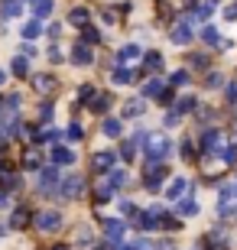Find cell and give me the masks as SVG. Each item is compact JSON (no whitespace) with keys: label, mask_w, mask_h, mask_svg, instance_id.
<instances>
[{"label":"cell","mask_w":237,"mask_h":250,"mask_svg":"<svg viewBox=\"0 0 237 250\" xmlns=\"http://www.w3.org/2000/svg\"><path fill=\"white\" fill-rule=\"evenodd\" d=\"M143 153H146V159L150 163H159V159H166L169 153H172V140L169 137H146V143H143Z\"/></svg>","instance_id":"6da1fadb"},{"label":"cell","mask_w":237,"mask_h":250,"mask_svg":"<svg viewBox=\"0 0 237 250\" xmlns=\"http://www.w3.org/2000/svg\"><path fill=\"white\" fill-rule=\"evenodd\" d=\"M85 188V179L82 176H68V179H59L55 186V198H78Z\"/></svg>","instance_id":"7a4b0ae2"},{"label":"cell","mask_w":237,"mask_h":250,"mask_svg":"<svg viewBox=\"0 0 237 250\" xmlns=\"http://www.w3.org/2000/svg\"><path fill=\"white\" fill-rule=\"evenodd\" d=\"M163 214L166 211L156 205V208H150V211H137V214H133V221H137V228H143V231H153V228H159Z\"/></svg>","instance_id":"3957f363"},{"label":"cell","mask_w":237,"mask_h":250,"mask_svg":"<svg viewBox=\"0 0 237 250\" xmlns=\"http://www.w3.org/2000/svg\"><path fill=\"white\" fill-rule=\"evenodd\" d=\"M201 153H205V156L224 153V133H221V130H208V133L201 137Z\"/></svg>","instance_id":"277c9868"},{"label":"cell","mask_w":237,"mask_h":250,"mask_svg":"<svg viewBox=\"0 0 237 250\" xmlns=\"http://www.w3.org/2000/svg\"><path fill=\"white\" fill-rule=\"evenodd\" d=\"M36 228H39V231H46V234L59 231V228H62V214H59V211H39L36 214Z\"/></svg>","instance_id":"5b68a950"},{"label":"cell","mask_w":237,"mask_h":250,"mask_svg":"<svg viewBox=\"0 0 237 250\" xmlns=\"http://www.w3.org/2000/svg\"><path fill=\"white\" fill-rule=\"evenodd\" d=\"M114 163H117V153H114V149H101V153L91 156V166L98 169V172H110Z\"/></svg>","instance_id":"8992f818"},{"label":"cell","mask_w":237,"mask_h":250,"mask_svg":"<svg viewBox=\"0 0 237 250\" xmlns=\"http://www.w3.org/2000/svg\"><path fill=\"white\" fill-rule=\"evenodd\" d=\"M163 179H166V166H163V163H153V166L146 169V176H143V186L146 188H159Z\"/></svg>","instance_id":"52a82bcc"},{"label":"cell","mask_w":237,"mask_h":250,"mask_svg":"<svg viewBox=\"0 0 237 250\" xmlns=\"http://www.w3.org/2000/svg\"><path fill=\"white\" fill-rule=\"evenodd\" d=\"M59 169H43L39 172V192H55V186H59Z\"/></svg>","instance_id":"ba28073f"},{"label":"cell","mask_w":237,"mask_h":250,"mask_svg":"<svg viewBox=\"0 0 237 250\" xmlns=\"http://www.w3.org/2000/svg\"><path fill=\"white\" fill-rule=\"evenodd\" d=\"M124 231H127V228H124V221H120V218H110V221H104V237H108V241L117 244L120 237H124Z\"/></svg>","instance_id":"9c48e42d"},{"label":"cell","mask_w":237,"mask_h":250,"mask_svg":"<svg viewBox=\"0 0 237 250\" xmlns=\"http://www.w3.org/2000/svg\"><path fill=\"white\" fill-rule=\"evenodd\" d=\"M52 163H55V166H72L75 153L68 146H52Z\"/></svg>","instance_id":"30bf717a"},{"label":"cell","mask_w":237,"mask_h":250,"mask_svg":"<svg viewBox=\"0 0 237 250\" xmlns=\"http://www.w3.org/2000/svg\"><path fill=\"white\" fill-rule=\"evenodd\" d=\"M110 198H114V186H110L108 179H101L98 186H94V202L104 205V202H110Z\"/></svg>","instance_id":"8fae6325"},{"label":"cell","mask_w":237,"mask_h":250,"mask_svg":"<svg viewBox=\"0 0 237 250\" xmlns=\"http://www.w3.org/2000/svg\"><path fill=\"white\" fill-rule=\"evenodd\" d=\"M23 13V0H3L0 3V17L3 20H13V17H20Z\"/></svg>","instance_id":"7c38bea8"},{"label":"cell","mask_w":237,"mask_h":250,"mask_svg":"<svg viewBox=\"0 0 237 250\" xmlns=\"http://www.w3.org/2000/svg\"><path fill=\"white\" fill-rule=\"evenodd\" d=\"M72 62H75V65H91V62H94L91 46H82V42H78V46L72 49Z\"/></svg>","instance_id":"4fadbf2b"},{"label":"cell","mask_w":237,"mask_h":250,"mask_svg":"<svg viewBox=\"0 0 237 250\" xmlns=\"http://www.w3.org/2000/svg\"><path fill=\"white\" fill-rule=\"evenodd\" d=\"M172 42H175V46H189V42H192V26H189V23H179V26L172 29Z\"/></svg>","instance_id":"5bb4252c"},{"label":"cell","mask_w":237,"mask_h":250,"mask_svg":"<svg viewBox=\"0 0 237 250\" xmlns=\"http://www.w3.org/2000/svg\"><path fill=\"white\" fill-rule=\"evenodd\" d=\"M201 39H205V46H221L228 49V42H224V36H221L215 26H205V33H201Z\"/></svg>","instance_id":"9a60e30c"},{"label":"cell","mask_w":237,"mask_h":250,"mask_svg":"<svg viewBox=\"0 0 237 250\" xmlns=\"http://www.w3.org/2000/svg\"><path fill=\"white\" fill-rule=\"evenodd\" d=\"M185 188H189V179H172V186L166 188V198H172V202H179Z\"/></svg>","instance_id":"2e32d148"},{"label":"cell","mask_w":237,"mask_h":250,"mask_svg":"<svg viewBox=\"0 0 237 250\" xmlns=\"http://www.w3.org/2000/svg\"><path fill=\"white\" fill-rule=\"evenodd\" d=\"M0 186H3V188H17L20 186V176L10 166H0Z\"/></svg>","instance_id":"e0dca14e"},{"label":"cell","mask_w":237,"mask_h":250,"mask_svg":"<svg viewBox=\"0 0 237 250\" xmlns=\"http://www.w3.org/2000/svg\"><path fill=\"white\" fill-rule=\"evenodd\" d=\"M143 111H146V104L140 101V98H133V101L124 104V117H130V121H133V117H140Z\"/></svg>","instance_id":"ac0fdd59"},{"label":"cell","mask_w":237,"mask_h":250,"mask_svg":"<svg viewBox=\"0 0 237 250\" xmlns=\"http://www.w3.org/2000/svg\"><path fill=\"white\" fill-rule=\"evenodd\" d=\"M179 214H182V218H195V214H198V202H192V198H179Z\"/></svg>","instance_id":"d6986e66"},{"label":"cell","mask_w":237,"mask_h":250,"mask_svg":"<svg viewBox=\"0 0 237 250\" xmlns=\"http://www.w3.org/2000/svg\"><path fill=\"white\" fill-rule=\"evenodd\" d=\"M101 42V33L94 26H82V46H98Z\"/></svg>","instance_id":"ffe728a7"},{"label":"cell","mask_w":237,"mask_h":250,"mask_svg":"<svg viewBox=\"0 0 237 250\" xmlns=\"http://www.w3.org/2000/svg\"><path fill=\"white\" fill-rule=\"evenodd\" d=\"M140 56V46H133V42H130V46H124L117 52V65H124V62H130V59H137Z\"/></svg>","instance_id":"44dd1931"},{"label":"cell","mask_w":237,"mask_h":250,"mask_svg":"<svg viewBox=\"0 0 237 250\" xmlns=\"http://www.w3.org/2000/svg\"><path fill=\"white\" fill-rule=\"evenodd\" d=\"M130 78H133V75H130V68H124V65H117V68L110 72V82L114 84H127Z\"/></svg>","instance_id":"7402d4cb"},{"label":"cell","mask_w":237,"mask_h":250,"mask_svg":"<svg viewBox=\"0 0 237 250\" xmlns=\"http://www.w3.org/2000/svg\"><path fill=\"white\" fill-rule=\"evenodd\" d=\"M26 224H29V211L26 208H17L13 218H10V228H26Z\"/></svg>","instance_id":"603a6c76"},{"label":"cell","mask_w":237,"mask_h":250,"mask_svg":"<svg viewBox=\"0 0 237 250\" xmlns=\"http://www.w3.org/2000/svg\"><path fill=\"white\" fill-rule=\"evenodd\" d=\"M39 33H43V23L39 20H29L26 26H23V39H39Z\"/></svg>","instance_id":"cb8c5ba5"},{"label":"cell","mask_w":237,"mask_h":250,"mask_svg":"<svg viewBox=\"0 0 237 250\" xmlns=\"http://www.w3.org/2000/svg\"><path fill=\"white\" fill-rule=\"evenodd\" d=\"M68 20H72L75 26H88V20H91V13H88V10H72V13H68Z\"/></svg>","instance_id":"d4e9b609"},{"label":"cell","mask_w":237,"mask_h":250,"mask_svg":"<svg viewBox=\"0 0 237 250\" xmlns=\"http://www.w3.org/2000/svg\"><path fill=\"white\" fill-rule=\"evenodd\" d=\"M33 84H36V91H52V88H55V78H49V75H36V78H33Z\"/></svg>","instance_id":"484cf974"},{"label":"cell","mask_w":237,"mask_h":250,"mask_svg":"<svg viewBox=\"0 0 237 250\" xmlns=\"http://www.w3.org/2000/svg\"><path fill=\"white\" fill-rule=\"evenodd\" d=\"M88 104H91V111H108V104H110V94H94V98H91V101H88Z\"/></svg>","instance_id":"4316f807"},{"label":"cell","mask_w":237,"mask_h":250,"mask_svg":"<svg viewBox=\"0 0 237 250\" xmlns=\"http://www.w3.org/2000/svg\"><path fill=\"white\" fill-rule=\"evenodd\" d=\"M104 133H108V137H120V133H124V124L108 117V121H104Z\"/></svg>","instance_id":"83f0119b"},{"label":"cell","mask_w":237,"mask_h":250,"mask_svg":"<svg viewBox=\"0 0 237 250\" xmlns=\"http://www.w3.org/2000/svg\"><path fill=\"white\" fill-rule=\"evenodd\" d=\"M13 75H17V78H26V75H29V62L23 56L13 59Z\"/></svg>","instance_id":"f1b7e54d"},{"label":"cell","mask_w":237,"mask_h":250,"mask_svg":"<svg viewBox=\"0 0 237 250\" xmlns=\"http://www.w3.org/2000/svg\"><path fill=\"white\" fill-rule=\"evenodd\" d=\"M108 182L114 188H120L124 182H127V172H124V169H110V172H108Z\"/></svg>","instance_id":"f546056e"},{"label":"cell","mask_w":237,"mask_h":250,"mask_svg":"<svg viewBox=\"0 0 237 250\" xmlns=\"http://www.w3.org/2000/svg\"><path fill=\"white\" fill-rule=\"evenodd\" d=\"M33 7H36V20H46L52 13V0H36Z\"/></svg>","instance_id":"4dcf8cb0"},{"label":"cell","mask_w":237,"mask_h":250,"mask_svg":"<svg viewBox=\"0 0 237 250\" xmlns=\"http://www.w3.org/2000/svg\"><path fill=\"white\" fill-rule=\"evenodd\" d=\"M23 169H39V153L36 149H26V153H23Z\"/></svg>","instance_id":"1f68e13d"},{"label":"cell","mask_w":237,"mask_h":250,"mask_svg":"<svg viewBox=\"0 0 237 250\" xmlns=\"http://www.w3.org/2000/svg\"><path fill=\"white\" fill-rule=\"evenodd\" d=\"M163 88H166L163 82H146L143 84V94H146V98H159V91H163Z\"/></svg>","instance_id":"d6a6232c"},{"label":"cell","mask_w":237,"mask_h":250,"mask_svg":"<svg viewBox=\"0 0 237 250\" xmlns=\"http://www.w3.org/2000/svg\"><path fill=\"white\" fill-rule=\"evenodd\" d=\"M143 62H146V68H153V72H156V68H163V56H159V52H146Z\"/></svg>","instance_id":"836d02e7"},{"label":"cell","mask_w":237,"mask_h":250,"mask_svg":"<svg viewBox=\"0 0 237 250\" xmlns=\"http://www.w3.org/2000/svg\"><path fill=\"white\" fill-rule=\"evenodd\" d=\"M189 111H195V98H182L179 101V107H175V114L182 117V114H189Z\"/></svg>","instance_id":"e575fe53"},{"label":"cell","mask_w":237,"mask_h":250,"mask_svg":"<svg viewBox=\"0 0 237 250\" xmlns=\"http://www.w3.org/2000/svg\"><path fill=\"white\" fill-rule=\"evenodd\" d=\"M120 156H124V159H133V156H137V143H133V140H130V143H124V146H120Z\"/></svg>","instance_id":"d590c367"},{"label":"cell","mask_w":237,"mask_h":250,"mask_svg":"<svg viewBox=\"0 0 237 250\" xmlns=\"http://www.w3.org/2000/svg\"><path fill=\"white\" fill-rule=\"evenodd\" d=\"M159 224H166L169 231H179V228H182V221H179V218H172V214H163V221H159Z\"/></svg>","instance_id":"8d00e7d4"},{"label":"cell","mask_w":237,"mask_h":250,"mask_svg":"<svg viewBox=\"0 0 237 250\" xmlns=\"http://www.w3.org/2000/svg\"><path fill=\"white\" fill-rule=\"evenodd\" d=\"M189 65L201 72V68H208V59H205V56H192V59H189Z\"/></svg>","instance_id":"74e56055"},{"label":"cell","mask_w":237,"mask_h":250,"mask_svg":"<svg viewBox=\"0 0 237 250\" xmlns=\"http://www.w3.org/2000/svg\"><path fill=\"white\" fill-rule=\"evenodd\" d=\"M78 98H82V101H91V98H94V88H91V84H82V88H78Z\"/></svg>","instance_id":"f35d334b"},{"label":"cell","mask_w":237,"mask_h":250,"mask_svg":"<svg viewBox=\"0 0 237 250\" xmlns=\"http://www.w3.org/2000/svg\"><path fill=\"white\" fill-rule=\"evenodd\" d=\"M82 137H85V133H82V127H78V124H72V127H68V140H72V143H78Z\"/></svg>","instance_id":"ab89813d"},{"label":"cell","mask_w":237,"mask_h":250,"mask_svg":"<svg viewBox=\"0 0 237 250\" xmlns=\"http://www.w3.org/2000/svg\"><path fill=\"white\" fill-rule=\"evenodd\" d=\"M218 198H221V205H228L231 198H234V188H231V186H221V195H218Z\"/></svg>","instance_id":"60d3db41"},{"label":"cell","mask_w":237,"mask_h":250,"mask_svg":"<svg viewBox=\"0 0 237 250\" xmlns=\"http://www.w3.org/2000/svg\"><path fill=\"white\" fill-rule=\"evenodd\" d=\"M179 121H182V117H179V114H175V111H169V114H166V117H163V124H166V127H175V124H179Z\"/></svg>","instance_id":"b9f144b4"},{"label":"cell","mask_w":237,"mask_h":250,"mask_svg":"<svg viewBox=\"0 0 237 250\" xmlns=\"http://www.w3.org/2000/svg\"><path fill=\"white\" fill-rule=\"evenodd\" d=\"M172 88H163V91H159V104H172Z\"/></svg>","instance_id":"7bdbcfd3"},{"label":"cell","mask_w":237,"mask_h":250,"mask_svg":"<svg viewBox=\"0 0 237 250\" xmlns=\"http://www.w3.org/2000/svg\"><path fill=\"white\" fill-rule=\"evenodd\" d=\"M49 117H52V104H43V107H39V121L46 124Z\"/></svg>","instance_id":"ee69618b"},{"label":"cell","mask_w":237,"mask_h":250,"mask_svg":"<svg viewBox=\"0 0 237 250\" xmlns=\"http://www.w3.org/2000/svg\"><path fill=\"white\" fill-rule=\"evenodd\" d=\"M192 156H195V146H192V140H189V143H182V159H192Z\"/></svg>","instance_id":"f6af8a7d"},{"label":"cell","mask_w":237,"mask_h":250,"mask_svg":"<svg viewBox=\"0 0 237 250\" xmlns=\"http://www.w3.org/2000/svg\"><path fill=\"white\" fill-rule=\"evenodd\" d=\"M221 84H224L221 75H208V88H221Z\"/></svg>","instance_id":"bcb514c9"},{"label":"cell","mask_w":237,"mask_h":250,"mask_svg":"<svg viewBox=\"0 0 237 250\" xmlns=\"http://www.w3.org/2000/svg\"><path fill=\"white\" fill-rule=\"evenodd\" d=\"M185 82H189V72H175L172 75V84H185Z\"/></svg>","instance_id":"7dc6e473"},{"label":"cell","mask_w":237,"mask_h":250,"mask_svg":"<svg viewBox=\"0 0 237 250\" xmlns=\"http://www.w3.org/2000/svg\"><path fill=\"white\" fill-rule=\"evenodd\" d=\"M228 101H237V84H228Z\"/></svg>","instance_id":"c3c4849f"},{"label":"cell","mask_w":237,"mask_h":250,"mask_svg":"<svg viewBox=\"0 0 237 250\" xmlns=\"http://www.w3.org/2000/svg\"><path fill=\"white\" fill-rule=\"evenodd\" d=\"M156 250H175V244H169V241H163V244H153Z\"/></svg>","instance_id":"681fc988"},{"label":"cell","mask_w":237,"mask_h":250,"mask_svg":"<svg viewBox=\"0 0 237 250\" xmlns=\"http://www.w3.org/2000/svg\"><path fill=\"white\" fill-rule=\"evenodd\" d=\"M224 17H228V20H237V3H231V7H228V13H224Z\"/></svg>","instance_id":"f907efd6"},{"label":"cell","mask_w":237,"mask_h":250,"mask_svg":"<svg viewBox=\"0 0 237 250\" xmlns=\"http://www.w3.org/2000/svg\"><path fill=\"white\" fill-rule=\"evenodd\" d=\"M110 250H130V244H114Z\"/></svg>","instance_id":"816d5d0a"},{"label":"cell","mask_w":237,"mask_h":250,"mask_svg":"<svg viewBox=\"0 0 237 250\" xmlns=\"http://www.w3.org/2000/svg\"><path fill=\"white\" fill-rule=\"evenodd\" d=\"M3 205H7V195H3V192H0V208H3Z\"/></svg>","instance_id":"f5cc1de1"},{"label":"cell","mask_w":237,"mask_h":250,"mask_svg":"<svg viewBox=\"0 0 237 250\" xmlns=\"http://www.w3.org/2000/svg\"><path fill=\"white\" fill-rule=\"evenodd\" d=\"M3 78H7V75H3V72H0V84H3Z\"/></svg>","instance_id":"db71d44e"},{"label":"cell","mask_w":237,"mask_h":250,"mask_svg":"<svg viewBox=\"0 0 237 250\" xmlns=\"http://www.w3.org/2000/svg\"><path fill=\"white\" fill-rule=\"evenodd\" d=\"M55 250H68V247H55Z\"/></svg>","instance_id":"11a10c76"},{"label":"cell","mask_w":237,"mask_h":250,"mask_svg":"<svg viewBox=\"0 0 237 250\" xmlns=\"http://www.w3.org/2000/svg\"><path fill=\"white\" fill-rule=\"evenodd\" d=\"M234 198H237V188H234Z\"/></svg>","instance_id":"9f6ffc18"},{"label":"cell","mask_w":237,"mask_h":250,"mask_svg":"<svg viewBox=\"0 0 237 250\" xmlns=\"http://www.w3.org/2000/svg\"><path fill=\"white\" fill-rule=\"evenodd\" d=\"M29 3H36V0H29Z\"/></svg>","instance_id":"6f0895ef"}]
</instances>
